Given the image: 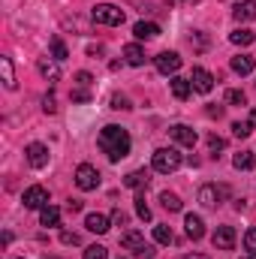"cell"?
<instances>
[{
  "label": "cell",
  "instance_id": "44dd1931",
  "mask_svg": "<svg viewBox=\"0 0 256 259\" xmlns=\"http://www.w3.org/2000/svg\"><path fill=\"white\" fill-rule=\"evenodd\" d=\"M39 223L49 226V229H52V226H61V211H58L55 205H46V208L39 211Z\"/></svg>",
  "mask_w": 256,
  "mask_h": 259
},
{
  "label": "cell",
  "instance_id": "7402d4cb",
  "mask_svg": "<svg viewBox=\"0 0 256 259\" xmlns=\"http://www.w3.org/2000/svg\"><path fill=\"white\" fill-rule=\"evenodd\" d=\"M232 72L250 75V72H253V58H250V55H235V58H232Z\"/></svg>",
  "mask_w": 256,
  "mask_h": 259
},
{
  "label": "cell",
  "instance_id": "f6af8a7d",
  "mask_svg": "<svg viewBox=\"0 0 256 259\" xmlns=\"http://www.w3.org/2000/svg\"><path fill=\"white\" fill-rule=\"evenodd\" d=\"M253 121H256V109H253Z\"/></svg>",
  "mask_w": 256,
  "mask_h": 259
},
{
  "label": "cell",
  "instance_id": "7a4b0ae2",
  "mask_svg": "<svg viewBox=\"0 0 256 259\" xmlns=\"http://www.w3.org/2000/svg\"><path fill=\"white\" fill-rule=\"evenodd\" d=\"M181 163H184V157H181L175 148H157L154 157H151V166H154V172H160V175H172V172H178Z\"/></svg>",
  "mask_w": 256,
  "mask_h": 259
},
{
  "label": "cell",
  "instance_id": "74e56055",
  "mask_svg": "<svg viewBox=\"0 0 256 259\" xmlns=\"http://www.w3.org/2000/svg\"><path fill=\"white\" fill-rule=\"evenodd\" d=\"M133 256H136V259H154V247H151V244H145V247H139Z\"/></svg>",
  "mask_w": 256,
  "mask_h": 259
},
{
  "label": "cell",
  "instance_id": "4dcf8cb0",
  "mask_svg": "<svg viewBox=\"0 0 256 259\" xmlns=\"http://www.w3.org/2000/svg\"><path fill=\"white\" fill-rule=\"evenodd\" d=\"M136 214H139V220H151V208H148V202H145L142 193L136 196Z\"/></svg>",
  "mask_w": 256,
  "mask_h": 259
},
{
  "label": "cell",
  "instance_id": "d6a6232c",
  "mask_svg": "<svg viewBox=\"0 0 256 259\" xmlns=\"http://www.w3.org/2000/svg\"><path fill=\"white\" fill-rule=\"evenodd\" d=\"M42 112H46V115H55V112H58V103H55V94H46V97H42Z\"/></svg>",
  "mask_w": 256,
  "mask_h": 259
},
{
  "label": "cell",
  "instance_id": "ffe728a7",
  "mask_svg": "<svg viewBox=\"0 0 256 259\" xmlns=\"http://www.w3.org/2000/svg\"><path fill=\"white\" fill-rule=\"evenodd\" d=\"M0 72H3V84H6V91H15L18 81H15V69H12V61H9V58H0Z\"/></svg>",
  "mask_w": 256,
  "mask_h": 259
},
{
  "label": "cell",
  "instance_id": "2e32d148",
  "mask_svg": "<svg viewBox=\"0 0 256 259\" xmlns=\"http://www.w3.org/2000/svg\"><path fill=\"white\" fill-rule=\"evenodd\" d=\"M232 15H235V21H253L256 18V0H241V3H235Z\"/></svg>",
  "mask_w": 256,
  "mask_h": 259
},
{
  "label": "cell",
  "instance_id": "ba28073f",
  "mask_svg": "<svg viewBox=\"0 0 256 259\" xmlns=\"http://www.w3.org/2000/svg\"><path fill=\"white\" fill-rule=\"evenodd\" d=\"M211 241H214L217 250H235V229L232 226H217Z\"/></svg>",
  "mask_w": 256,
  "mask_h": 259
},
{
  "label": "cell",
  "instance_id": "e575fe53",
  "mask_svg": "<svg viewBox=\"0 0 256 259\" xmlns=\"http://www.w3.org/2000/svg\"><path fill=\"white\" fill-rule=\"evenodd\" d=\"M244 247L256 256V229H247V232H244Z\"/></svg>",
  "mask_w": 256,
  "mask_h": 259
},
{
  "label": "cell",
  "instance_id": "7bdbcfd3",
  "mask_svg": "<svg viewBox=\"0 0 256 259\" xmlns=\"http://www.w3.org/2000/svg\"><path fill=\"white\" fill-rule=\"evenodd\" d=\"M184 259H211V256H205V253H187Z\"/></svg>",
  "mask_w": 256,
  "mask_h": 259
},
{
  "label": "cell",
  "instance_id": "4316f807",
  "mask_svg": "<svg viewBox=\"0 0 256 259\" xmlns=\"http://www.w3.org/2000/svg\"><path fill=\"white\" fill-rule=\"evenodd\" d=\"M160 205H163L166 211H181V199H178V193H169V190L160 193Z\"/></svg>",
  "mask_w": 256,
  "mask_h": 259
},
{
  "label": "cell",
  "instance_id": "8fae6325",
  "mask_svg": "<svg viewBox=\"0 0 256 259\" xmlns=\"http://www.w3.org/2000/svg\"><path fill=\"white\" fill-rule=\"evenodd\" d=\"M169 136L178 142V145H184V148H193L196 142H199V136H196V130L187 127V124H175V127L169 130Z\"/></svg>",
  "mask_w": 256,
  "mask_h": 259
},
{
  "label": "cell",
  "instance_id": "1f68e13d",
  "mask_svg": "<svg viewBox=\"0 0 256 259\" xmlns=\"http://www.w3.org/2000/svg\"><path fill=\"white\" fill-rule=\"evenodd\" d=\"M84 259H109V250L100 244H91V247H84Z\"/></svg>",
  "mask_w": 256,
  "mask_h": 259
},
{
  "label": "cell",
  "instance_id": "7dc6e473",
  "mask_svg": "<svg viewBox=\"0 0 256 259\" xmlns=\"http://www.w3.org/2000/svg\"><path fill=\"white\" fill-rule=\"evenodd\" d=\"M52 259H55V256H52Z\"/></svg>",
  "mask_w": 256,
  "mask_h": 259
},
{
  "label": "cell",
  "instance_id": "ab89813d",
  "mask_svg": "<svg viewBox=\"0 0 256 259\" xmlns=\"http://www.w3.org/2000/svg\"><path fill=\"white\" fill-rule=\"evenodd\" d=\"M112 223H118V226H124V223H127V214H124L121 208H115V211H112Z\"/></svg>",
  "mask_w": 256,
  "mask_h": 259
},
{
  "label": "cell",
  "instance_id": "4fadbf2b",
  "mask_svg": "<svg viewBox=\"0 0 256 259\" xmlns=\"http://www.w3.org/2000/svg\"><path fill=\"white\" fill-rule=\"evenodd\" d=\"M84 226H88L94 235H106V232L112 229V223H109L106 214H88V217H84Z\"/></svg>",
  "mask_w": 256,
  "mask_h": 259
},
{
  "label": "cell",
  "instance_id": "f35d334b",
  "mask_svg": "<svg viewBox=\"0 0 256 259\" xmlns=\"http://www.w3.org/2000/svg\"><path fill=\"white\" fill-rule=\"evenodd\" d=\"M75 81H78V88H88L94 78H91V72H75Z\"/></svg>",
  "mask_w": 256,
  "mask_h": 259
},
{
  "label": "cell",
  "instance_id": "b9f144b4",
  "mask_svg": "<svg viewBox=\"0 0 256 259\" xmlns=\"http://www.w3.org/2000/svg\"><path fill=\"white\" fill-rule=\"evenodd\" d=\"M205 112H208V118H220L223 115V106H208Z\"/></svg>",
  "mask_w": 256,
  "mask_h": 259
},
{
  "label": "cell",
  "instance_id": "836d02e7",
  "mask_svg": "<svg viewBox=\"0 0 256 259\" xmlns=\"http://www.w3.org/2000/svg\"><path fill=\"white\" fill-rule=\"evenodd\" d=\"M208 148H211V154L217 157V151H223V148H226V142H223L220 136H214V133H211V136H208Z\"/></svg>",
  "mask_w": 256,
  "mask_h": 259
},
{
  "label": "cell",
  "instance_id": "83f0119b",
  "mask_svg": "<svg viewBox=\"0 0 256 259\" xmlns=\"http://www.w3.org/2000/svg\"><path fill=\"white\" fill-rule=\"evenodd\" d=\"M253 118H250V121H235V124H232V136H235V139H247V136H250V133H253Z\"/></svg>",
  "mask_w": 256,
  "mask_h": 259
},
{
  "label": "cell",
  "instance_id": "6da1fadb",
  "mask_svg": "<svg viewBox=\"0 0 256 259\" xmlns=\"http://www.w3.org/2000/svg\"><path fill=\"white\" fill-rule=\"evenodd\" d=\"M97 145H100V151L112 160V163H118V160H124L130 154V148H133V142H130V133L124 127H118V124H109V127L100 130V136H97Z\"/></svg>",
  "mask_w": 256,
  "mask_h": 259
},
{
  "label": "cell",
  "instance_id": "7c38bea8",
  "mask_svg": "<svg viewBox=\"0 0 256 259\" xmlns=\"http://www.w3.org/2000/svg\"><path fill=\"white\" fill-rule=\"evenodd\" d=\"M184 232H187L190 241H199V238L205 235V223H202L199 214H187V217H184Z\"/></svg>",
  "mask_w": 256,
  "mask_h": 259
},
{
  "label": "cell",
  "instance_id": "8992f818",
  "mask_svg": "<svg viewBox=\"0 0 256 259\" xmlns=\"http://www.w3.org/2000/svg\"><path fill=\"white\" fill-rule=\"evenodd\" d=\"M21 202H24V208H30V211H42V208L49 205V190H46V187H39V184H33V187H27V190H24Z\"/></svg>",
  "mask_w": 256,
  "mask_h": 259
},
{
  "label": "cell",
  "instance_id": "3957f363",
  "mask_svg": "<svg viewBox=\"0 0 256 259\" xmlns=\"http://www.w3.org/2000/svg\"><path fill=\"white\" fill-rule=\"evenodd\" d=\"M91 18L97 24H106V27H121L124 24V9L115 6V3H97L91 9Z\"/></svg>",
  "mask_w": 256,
  "mask_h": 259
},
{
  "label": "cell",
  "instance_id": "60d3db41",
  "mask_svg": "<svg viewBox=\"0 0 256 259\" xmlns=\"http://www.w3.org/2000/svg\"><path fill=\"white\" fill-rule=\"evenodd\" d=\"M61 241L64 244H78V235L75 232H61Z\"/></svg>",
  "mask_w": 256,
  "mask_h": 259
},
{
  "label": "cell",
  "instance_id": "d4e9b609",
  "mask_svg": "<svg viewBox=\"0 0 256 259\" xmlns=\"http://www.w3.org/2000/svg\"><path fill=\"white\" fill-rule=\"evenodd\" d=\"M253 39H256L253 30H247V27H238V30L229 33V42H232V46H250Z\"/></svg>",
  "mask_w": 256,
  "mask_h": 259
},
{
  "label": "cell",
  "instance_id": "bcb514c9",
  "mask_svg": "<svg viewBox=\"0 0 256 259\" xmlns=\"http://www.w3.org/2000/svg\"><path fill=\"white\" fill-rule=\"evenodd\" d=\"M121 259H124V256H121Z\"/></svg>",
  "mask_w": 256,
  "mask_h": 259
},
{
  "label": "cell",
  "instance_id": "8d00e7d4",
  "mask_svg": "<svg viewBox=\"0 0 256 259\" xmlns=\"http://www.w3.org/2000/svg\"><path fill=\"white\" fill-rule=\"evenodd\" d=\"M112 109H133V106H130V100H127V97L115 94V97H112Z\"/></svg>",
  "mask_w": 256,
  "mask_h": 259
},
{
  "label": "cell",
  "instance_id": "5b68a950",
  "mask_svg": "<svg viewBox=\"0 0 256 259\" xmlns=\"http://www.w3.org/2000/svg\"><path fill=\"white\" fill-rule=\"evenodd\" d=\"M229 193V187L226 184H205L202 190H199V202L205 205V208H217L223 199Z\"/></svg>",
  "mask_w": 256,
  "mask_h": 259
},
{
  "label": "cell",
  "instance_id": "603a6c76",
  "mask_svg": "<svg viewBox=\"0 0 256 259\" xmlns=\"http://www.w3.org/2000/svg\"><path fill=\"white\" fill-rule=\"evenodd\" d=\"M148 181H151V178H148V172H145V169H136V172H130L127 178H124V184H127V187H133V190L148 187Z\"/></svg>",
  "mask_w": 256,
  "mask_h": 259
},
{
  "label": "cell",
  "instance_id": "d590c367",
  "mask_svg": "<svg viewBox=\"0 0 256 259\" xmlns=\"http://www.w3.org/2000/svg\"><path fill=\"white\" fill-rule=\"evenodd\" d=\"M69 100H72V103H88V100H91V94H88V88H78V91H72V94H69Z\"/></svg>",
  "mask_w": 256,
  "mask_h": 259
},
{
  "label": "cell",
  "instance_id": "ac0fdd59",
  "mask_svg": "<svg viewBox=\"0 0 256 259\" xmlns=\"http://www.w3.org/2000/svg\"><path fill=\"white\" fill-rule=\"evenodd\" d=\"M232 166L238 169V172H250L256 166V157H253V151H238L235 157H232Z\"/></svg>",
  "mask_w": 256,
  "mask_h": 259
},
{
  "label": "cell",
  "instance_id": "cb8c5ba5",
  "mask_svg": "<svg viewBox=\"0 0 256 259\" xmlns=\"http://www.w3.org/2000/svg\"><path fill=\"white\" fill-rule=\"evenodd\" d=\"M124 58H127L130 66H142V64H145V49H142V46H136V42H130L127 49H124Z\"/></svg>",
  "mask_w": 256,
  "mask_h": 259
},
{
  "label": "cell",
  "instance_id": "ee69618b",
  "mask_svg": "<svg viewBox=\"0 0 256 259\" xmlns=\"http://www.w3.org/2000/svg\"><path fill=\"white\" fill-rule=\"evenodd\" d=\"M241 259H256V256H253V253H247V256H241Z\"/></svg>",
  "mask_w": 256,
  "mask_h": 259
},
{
  "label": "cell",
  "instance_id": "277c9868",
  "mask_svg": "<svg viewBox=\"0 0 256 259\" xmlns=\"http://www.w3.org/2000/svg\"><path fill=\"white\" fill-rule=\"evenodd\" d=\"M75 187L84 190V193H88V190H97V187H100V172H97L91 163H81V166L75 169Z\"/></svg>",
  "mask_w": 256,
  "mask_h": 259
},
{
  "label": "cell",
  "instance_id": "484cf974",
  "mask_svg": "<svg viewBox=\"0 0 256 259\" xmlns=\"http://www.w3.org/2000/svg\"><path fill=\"white\" fill-rule=\"evenodd\" d=\"M154 241H157V244H172V241H175V235H172V226H163V223H157V226H154Z\"/></svg>",
  "mask_w": 256,
  "mask_h": 259
},
{
  "label": "cell",
  "instance_id": "9c48e42d",
  "mask_svg": "<svg viewBox=\"0 0 256 259\" xmlns=\"http://www.w3.org/2000/svg\"><path fill=\"white\" fill-rule=\"evenodd\" d=\"M190 84H193V91H199V94H208V91L214 88V75H211L205 66H193Z\"/></svg>",
  "mask_w": 256,
  "mask_h": 259
},
{
  "label": "cell",
  "instance_id": "f546056e",
  "mask_svg": "<svg viewBox=\"0 0 256 259\" xmlns=\"http://www.w3.org/2000/svg\"><path fill=\"white\" fill-rule=\"evenodd\" d=\"M226 103L229 106H247V97H244V91L232 88V91H226Z\"/></svg>",
  "mask_w": 256,
  "mask_h": 259
},
{
  "label": "cell",
  "instance_id": "30bf717a",
  "mask_svg": "<svg viewBox=\"0 0 256 259\" xmlns=\"http://www.w3.org/2000/svg\"><path fill=\"white\" fill-rule=\"evenodd\" d=\"M154 66H157L163 75H175V72L181 69V58H178L175 52H163V55L154 58Z\"/></svg>",
  "mask_w": 256,
  "mask_h": 259
},
{
  "label": "cell",
  "instance_id": "d6986e66",
  "mask_svg": "<svg viewBox=\"0 0 256 259\" xmlns=\"http://www.w3.org/2000/svg\"><path fill=\"white\" fill-rule=\"evenodd\" d=\"M121 247L124 250H139V247H145V238H142V232H136V229H130V232H124L121 235Z\"/></svg>",
  "mask_w": 256,
  "mask_h": 259
},
{
  "label": "cell",
  "instance_id": "5bb4252c",
  "mask_svg": "<svg viewBox=\"0 0 256 259\" xmlns=\"http://www.w3.org/2000/svg\"><path fill=\"white\" fill-rule=\"evenodd\" d=\"M169 88H172V97L175 100H187L193 94V84H190V78H181V75H172V81H169Z\"/></svg>",
  "mask_w": 256,
  "mask_h": 259
},
{
  "label": "cell",
  "instance_id": "e0dca14e",
  "mask_svg": "<svg viewBox=\"0 0 256 259\" xmlns=\"http://www.w3.org/2000/svg\"><path fill=\"white\" fill-rule=\"evenodd\" d=\"M133 33H136V39H154V36H160V24H154V21H136Z\"/></svg>",
  "mask_w": 256,
  "mask_h": 259
},
{
  "label": "cell",
  "instance_id": "52a82bcc",
  "mask_svg": "<svg viewBox=\"0 0 256 259\" xmlns=\"http://www.w3.org/2000/svg\"><path fill=\"white\" fill-rule=\"evenodd\" d=\"M24 157H27V163H30L33 169L49 166V148H46L42 142H30V145L24 148Z\"/></svg>",
  "mask_w": 256,
  "mask_h": 259
},
{
  "label": "cell",
  "instance_id": "f1b7e54d",
  "mask_svg": "<svg viewBox=\"0 0 256 259\" xmlns=\"http://www.w3.org/2000/svg\"><path fill=\"white\" fill-rule=\"evenodd\" d=\"M49 49H52V58H55L58 64H61V61H66V58H69V52H66V46H64V39H61V36H55Z\"/></svg>",
  "mask_w": 256,
  "mask_h": 259
},
{
  "label": "cell",
  "instance_id": "9a60e30c",
  "mask_svg": "<svg viewBox=\"0 0 256 259\" xmlns=\"http://www.w3.org/2000/svg\"><path fill=\"white\" fill-rule=\"evenodd\" d=\"M36 69H39V75L42 78H49V81H61V66H58V61L52 58H39V64H36Z\"/></svg>",
  "mask_w": 256,
  "mask_h": 259
}]
</instances>
